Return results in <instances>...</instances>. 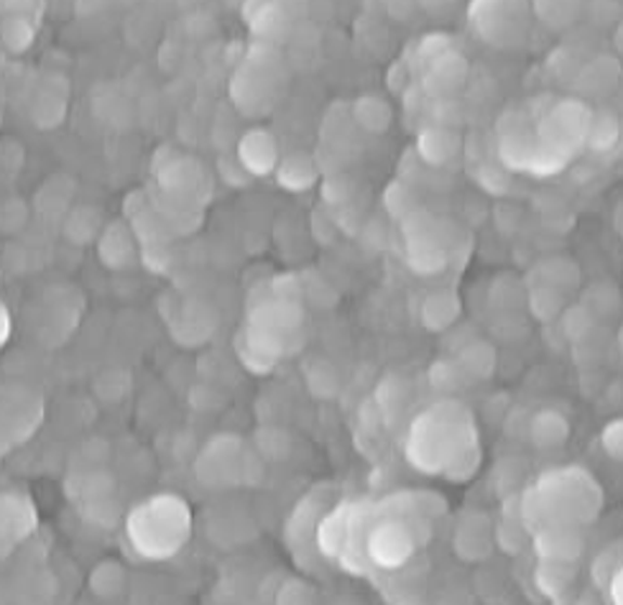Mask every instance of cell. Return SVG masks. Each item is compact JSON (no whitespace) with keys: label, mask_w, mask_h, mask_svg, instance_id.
<instances>
[{"label":"cell","mask_w":623,"mask_h":605,"mask_svg":"<svg viewBox=\"0 0 623 605\" xmlns=\"http://www.w3.org/2000/svg\"><path fill=\"white\" fill-rule=\"evenodd\" d=\"M534 546L542 559L575 562L583 552V537L570 524H547V527L536 531Z\"/></svg>","instance_id":"obj_3"},{"label":"cell","mask_w":623,"mask_h":605,"mask_svg":"<svg viewBox=\"0 0 623 605\" xmlns=\"http://www.w3.org/2000/svg\"><path fill=\"white\" fill-rule=\"evenodd\" d=\"M468 352L470 356H476V360H463V371L472 373V376H489V373L493 371V360H496L491 345L472 343L468 345Z\"/></svg>","instance_id":"obj_17"},{"label":"cell","mask_w":623,"mask_h":605,"mask_svg":"<svg viewBox=\"0 0 623 605\" xmlns=\"http://www.w3.org/2000/svg\"><path fill=\"white\" fill-rule=\"evenodd\" d=\"M353 113L361 128H365V131H371V133H384L386 128L391 126V118H393L391 105L378 95H365L361 100H355Z\"/></svg>","instance_id":"obj_9"},{"label":"cell","mask_w":623,"mask_h":605,"mask_svg":"<svg viewBox=\"0 0 623 605\" xmlns=\"http://www.w3.org/2000/svg\"><path fill=\"white\" fill-rule=\"evenodd\" d=\"M600 442L606 445L608 455L623 463V420H615L608 424L603 435H600Z\"/></svg>","instance_id":"obj_18"},{"label":"cell","mask_w":623,"mask_h":605,"mask_svg":"<svg viewBox=\"0 0 623 605\" xmlns=\"http://www.w3.org/2000/svg\"><path fill=\"white\" fill-rule=\"evenodd\" d=\"M619 118L608 111H598L590 115L588 124V136H585V143L596 151H611L615 143H619Z\"/></svg>","instance_id":"obj_11"},{"label":"cell","mask_w":623,"mask_h":605,"mask_svg":"<svg viewBox=\"0 0 623 605\" xmlns=\"http://www.w3.org/2000/svg\"><path fill=\"white\" fill-rule=\"evenodd\" d=\"M619 343H621V352H623V330H621V337H619Z\"/></svg>","instance_id":"obj_22"},{"label":"cell","mask_w":623,"mask_h":605,"mask_svg":"<svg viewBox=\"0 0 623 605\" xmlns=\"http://www.w3.org/2000/svg\"><path fill=\"white\" fill-rule=\"evenodd\" d=\"M457 554H463L465 559H481L491 550V537L489 527L483 524V518L478 516H465L457 524V539H455Z\"/></svg>","instance_id":"obj_6"},{"label":"cell","mask_w":623,"mask_h":605,"mask_svg":"<svg viewBox=\"0 0 623 605\" xmlns=\"http://www.w3.org/2000/svg\"><path fill=\"white\" fill-rule=\"evenodd\" d=\"M468 77V62L463 54H457L455 49H447L440 56H434L427 64L425 72V88L437 98H450L455 92H460Z\"/></svg>","instance_id":"obj_2"},{"label":"cell","mask_w":623,"mask_h":605,"mask_svg":"<svg viewBox=\"0 0 623 605\" xmlns=\"http://www.w3.org/2000/svg\"><path fill=\"white\" fill-rule=\"evenodd\" d=\"M3 44L11 49V52H24V49L31 47V39H34V28L26 24L24 18H9L3 24Z\"/></svg>","instance_id":"obj_15"},{"label":"cell","mask_w":623,"mask_h":605,"mask_svg":"<svg viewBox=\"0 0 623 605\" xmlns=\"http://www.w3.org/2000/svg\"><path fill=\"white\" fill-rule=\"evenodd\" d=\"M238 162L243 164V169L248 175H269L278 167V149L274 136L269 131H261V128H254L241 139L238 146Z\"/></svg>","instance_id":"obj_4"},{"label":"cell","mask_w":623,"mask_h":605,"mask_svg":"<svg viewBox=\"0 0 623 605\" xmlns=\"http://www.w3.org/2000/svg\"><path fill=\"white\" fill-rule=\"evenodd\" d=\"M613 595H615V601H623V570L619 572V578H615L613 582Z\"/></svg>","instance_id":"obj_20"},{"label":"cell","mask_w":623,"mask_h":605,"mask_svg":"<svg viewBox=\"0 0 623 605\" xmlns=\"http://www.w3.org/2000/svg\"><path fill=\"white\" fill-rule=\"evenodd\" d=\"M421 3H425L427 9H437V5H453L455 0H421Z\"/></svg>","instance_id":"obj_21"},{"label":"cell","mask_w":623,"mask_h":605,"mask_svg":"<svg viewBox=\"0 0 623 605\" xmlns=\"http://www.w3.org/2000/svg\"><path fill=\"white\" fill-rule=\"evenodd\" d=\"M613 44H615V52H619V56H623V21L619 24V28H615Z\"/></svg>","instance_id":"obj_19"},{"label":"cell","mask_w":623,"mask_h":605,"mask_svg":"<svg viewBox=\"0 0 623 605\" xmlns=\"http://www.w3.org/2000/svg\"><path fill=\"white\" fill-rule=\"evenodd\" d=\"M585 307H588L596 317H615V314L621 312L619 292H615L611 284H596L588 292Z\"/></svg>","instance_id":"obj_14"},{"label":"cell","mask_w":623,"mask_h":605,"mask_svg":"<svg viewBox=\"0 0 623 605\" xmlns=\"http://www.w3.org/2000/svg\"><path fill=\"white\" fill-rule=\"evenodd\" d=\"M570 437V424L562 414L542 412L532 420V439L536 448H560Z\"/></svg>","instance_id":"obj_7"},{"label":"cell","mask_w":623,"mask_h":605,"mask_svg":"<svg viewBox=\"0 0 623 605\" xmlns=\"http://www.w3.org/2000/svg\"><path fill=\"white\" fill-rule=\"evenodd\" d=\"M572 562H557V559H544L536 570V585L544 595L549 597H562L568 593L575 572H572Z\"/></svg>","instance_id":"obj_8"},{"label":"cell","mask_w":623,"mask_h":605,"mask_svg":"<svg viewBox=\"0 0 623 605\" xmlns=\"http://www.w3.org/2000/svg\"><path fill=\"white\" fill-rule=\"evenodd\" d=\"M314 179H317V169H314L312 158L302 154L284 158V162L278 164V182H282L286 190L304 192L314 184Z\"/></svg>","instance_id":"obj_10"},{"label":"cell","mask_w":623,"mask_h":605,"mask_svg":"<svg viewBox=\"0 0 623 605\" xmlns=\"http://www.w3.org/2000/svg\"><path fill=\"white\" fill-rule=\"evenodd\" d=\"M596 322H598V317L593 314L585 305L570 307V309H564V312H562L564 335H568L570 340H575V343L588 340V337L596 333Z\"/></svg>","instance_id":"obj_13"},{"label":"cell","mask_w":623,"mask_h":605,"mask_svg":"<svg viewBox=\"0 0 623 605\" xmlns=\"http://www.w3.org/2000/svg\"><path fill=\"white\" fill-rule=\"evenodd\" d=\"M386 205H389L391 215H397V218H406V215H414V210H417V207H414V192L401 182H393L389 186Z\"/></svg>","instance_id":"obj_16"},{"label":"cell","mask_w":623,"mask_h":605,"mask_svg":"<svg viewBox=\"0 0 623 605\" xmlns=\"http://www.w3.org/2000/svg\"><path fill=\"white\" fill-rule=\"evenodd\" d=\"M417 539L412 535V527L404 522H386L374 529L368 539V552L381 567H401L414 554Z\"/></svg>","instance_id":"obj_1"},{"label":"cell","mask_w":623,"mask_h":605,"mask_svg":"<svg viewBox=\"0 0 623 605\" xmlns=\"http://www.w3.org/2000/svg\"><path fill=\"white\" fill-rule=\"evenodd\" d=\"M529 307L532 312L540 317V320L549 322L555 317H560L564 312V299H562V289L549 284H536L532 292H529Z\"/></svg>","instance_id":"obj_12"},{"label":"cell","mask_w":623,"mask_h":605,"mask_svg":"<svg viewBox=\"0 0 623 605\" xmlns=\"http://www.w3.org/2000/svg\"><path fill=\"white\" fill-rule=\"evenodd\" d=\"M460 136L445 126L425 128L417 139L419 156L425 158L429 167H445V164H450L460 154Z\"/></svg>","instance_id":"obj_5"}]
</instances>
